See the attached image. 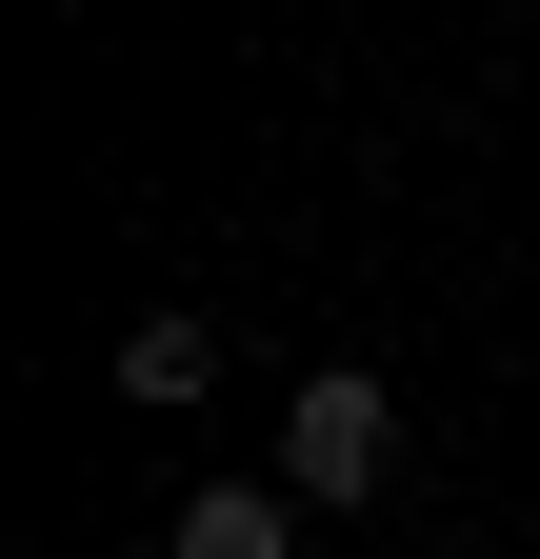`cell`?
<instances>
[{"instance_id":"obj_3","label":"cell","mask_w":540,"mask_h":559,"mask_svg":"<svg viewBox=\"0 0 540 559\" xmlns=\"http://www.w3.org/2000/svg\"><path fill=\"white\" fill-rule=\"evenodd\" d=\"M161 559H301V500H281V479H200Z\"/></svg>"},{"instance_id":"obj_1","label":"cell","mask_w":540,"mask_h":559,"mask_svg":"<svg viewBox=\"0 0 540 559\" xmlns=\"http://www.w3.org/2000/svg\"><path fill=\"white\" fill-rule=\"evenodd\" d=\"M380 460H400V400L361 380V360H320L301 400H281V500L320 520V500H380Z\"/></svg>"},{"instance_id":"obj_2","label":"cell","mask_w":540,"mask_h":559,"mask_svg":"<svg viewBox=\"0 0 540 559\" xmlns=\"http://www.w3.org/2000/svg\"><path fill=\"white\" fill-rule=\"evenodd\" d=\"M120 400H141V419H200V400H221V320H120Z\"/></svg>"}]
</instances>
